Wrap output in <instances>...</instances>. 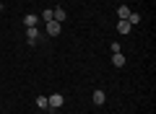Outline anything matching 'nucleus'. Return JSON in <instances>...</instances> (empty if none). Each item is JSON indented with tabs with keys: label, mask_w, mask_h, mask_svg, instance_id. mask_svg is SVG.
Segmentation results:
<instances>
[{
	"label": "nucleus",
	"mask_w": 156,
	"mask_h": 114,
	"mask_svg": "<svg viewBox=\"0 0 156 114\" xmlns=\"http://www.w3.org/2000/svg\"><path fill=\"white\" fill-rule=\"evenodd\" d=\"M47 104H50V109H60L65 104V96L62 93H52V96H47Z\"/></svg>",
	"instance_id": "nucleus-1"
},
{
	"label": "nucleus",
	"mask_w": 156,
	"mask_h": 114,
	"mask_svg": "<svg viewBox=\"0 0 156 114\" xmlns=\"http://www.w3.org/2000/svg\"><path fill=\"white\" fill-rule=\"evenodd\" d=\"M52 21H57V23H65V21H68V13H65V8H55V11H52Z\"/></svg>",
	"instance_id": "nucleus-2"
},
{
	"label": "nucleus",
	"mask_w": 156,
	"mask_h": 114,
	"mask_svg": "<svg viewBox=\"0 0 156 114\" xmlns=\"http://www.w3.org/2000/svg\"><path fill=\"white\" fill-rule=\"evenodd\" d=\"M60 29H62V23H57V21H47V34H50V36H57V34H60Z\"/></svg>",
	"instance_id": "nucleus-3"
},
{
	"label": "nucleus",
	"mask_w": 156,
	"mask_h": 114,
	"mask_svg": "<svg viewBox=\"0 0 156 114\" xmlns=\"http://www.w3.org/2000/svg\"><path fill=\"white\" fill-rule=\"evenodd\" d=\"M26 39L34 44V42L39 39V29H37V26H26Z\"/></svg>",
	"instance_id": "nucleus-4"
},
{
	"label": "nucleus",
	"mask_w": 156,
	"mask_h": 114,
	"mask_svg": "<svg viewBox=\"0 0 156 114\" xmlns=\"http://www.w3.org/2000/svg\"><path fill=\"white\" fill-rule=\"evenodd\" d=\"M91 101H94V104H104V101H107L104 91H101V88H96V91H94V96H91Z\"/></svg>",
	"instance_id": "nucleus-5"
},
{
	"label": "nucleus",
	"mask_w": 156,
	"mask_h": 114,
	"mask_svg": "<svg viewBox=\"0 0 156 114\" xmlns=\"http://www.w3.org/2000/svg\"><path fill=\"white\" fill-rule=\"evenodd\" d=\"M112 65H115V67H122V65H125L122 52H115V54H112Z\"/></svg>",
	"instance_id": "nucleus-6"
},
{
	"label": "nucleus",
	"mask_w": 156,
	"mask_h": 114,
	"mask_svg": "<svg viewBox=\"0 0 156 114\" xmlns=\"http://www.w3.org/2000/svg\"><path fill=\"white\" fill-rule=\"evenodd\" d=\"M128 16H130V8L128 5H120V8H117V18H120V21H128Z\"/></svg>",
	"instance_id": "nucleus-7"
},
{
	"label": "nucleus",
	"mask_w": 156,
	"mask_h": 114,
	"mask_svg": "<svg viewBox=\"0 0 156 114\" xmlns=\"http://www.w3.org/2000/svg\"><path fill=\"white\" fill-rule=\"evenodd\" d=\"M117 34H130V23L128 21H117Z\"/></svg>",
	"instance_id": "nucleus-8"
},
{
	"label": "nucleus",
	"mask_w": 156,
	"mask_h": 114,
	"mask_svg": "<svg viewBox=\"0 0 156 114\" xmlns=\"http://www.w3.org/2000/svg\"><path fill=\"white\" fill-rule=\"evenodd\" d=\"M23 23H26V26H37V23H39V16H34V13H29V16L23 18Z\"/></svg>",
	"instance_id": "nucleus-9"
},
{
	"label": "nucleus",
	"mask_w": 156,
	"mask_h": 114,
	"mask_svg": "<svg viewBox=\"0 0 156 114\" xmlns=\"http://www.w3.org/2000/svg\"><path fill=\"white\" fill-rule=\"evenodd\" d=\"M37 106H39V109H50V104H47V96H37Z\"/></svg>",
	"instance_id": "nucleus-10"
},
{
	"label": "nucleus",
	"mask_w": 156,
	"mask_h": 114,
	"mask_svg": "<svg viewBox=\"0 0 156 114\" xmlns=\"http://www.w3.org/2000/svg\"><path fill=\"white\" fill-rule=\"evenodd\" d=\"M39 21H44V23H47V21H52V11H50V8H47L42 16H39Z\"/></svg>",
	"instance_id": "nucleus-11"
},
{
	"label": "nucleus",
	"mask_w": 156,
	"mask_h": 114,
	"mask_svg": "<svg viewBox=\"0 0 156 114\" xmlns=\"http://www.w3.org/2000/svg\"><path fill=\"white\" fill-rule=\"evenodd\" d=\"M138 21H140L138 13H130V16H128V23H130V26H133V23H138Z\"/></svg>",
	"instance_id": "nucleus-12"
},
{
	"label": "nucleus",
	"mask_w": 156,
	"mask_h": 114,
	"mask_svg": "<svg viewBox=\"0 0 156 114\" xmlns=\"http://www.w3.org/2000/svg\"><path fill=\"white\" fill-rule=\"evenodd\" d=\"M109 49H112V54L120 52V42H112V44H109Z\"/></svg>",
	"instance_id": "nucleus-13"
}]
</instances>
